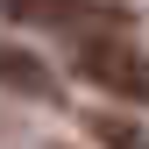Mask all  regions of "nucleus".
<instances>
[{
  "mask_svg": "<svg viewBox=\"0 0 149 149\" xmlns=\"http://www.w3.org/2000/svg\"><path fill=\"white\" fill-rule=\"evenodd\" d=\"M71 71L92 78L100 92H114V100H149V50H135L121 29H92L78 36V50H71Z\"/></svg>",
  "mask_w": 149,
  "mask_h": 149,
  "instance_id": "f257e3e1",
  "label": "nucleus"
},
{
  "mask_svg": "<svg viewBox=\"0 0 149 149\" xmlns=\"http://www.w3.org/2000/svg\"><path fill=\"white\" fill-rule=\"evenodd\" d=\"M0 22L57 29V36H92V29H121L128 14L114 7V0H0Z\"/></svg>",
  "mask_w": 149,
  "mask_h": 149,
  "instance_id": "f03ea898",
  "label": "nucleus"
},
{
  "mask_svg": "<svg viewBox=\"0 0 149 149\" xmlns=\"http://www.w3.org/2000/svg\"><path fill=\"white\" fill-rule=\"evenodd\" d=\"M0 92H22V100H57V78L50 64L22 43H0Z\"/></svg>",
  "mask_w": 149,
  "mask_h": 149,
  "instance_id": "7ed1b4c3",
  "label": "nucleus"
},
{
  "mask_svg": "<svg viewBox=\"0 0 149 149\" xmlns=\"http://www.w3.org/2000/svg\"><path fill=\"white\" fill-rule=\"evenodd\" d=\"M85 135L100 142V149H149V135H142L128 114H92V121H85Z\"/></svg>",
  "mask_w": 149,
  "mask_h": 149,
  "instance_id": "20e7f679",
  "label": "nucleus"
}]
</instances>
